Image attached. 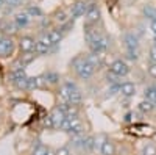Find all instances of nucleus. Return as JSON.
I'll return each mask as SVG.
<instances>
[{
	"label": "nucleus",
	"mask_w": 156,
	"mask_h": 155,
	"mask_svg": "<svg viewBox=\"0 0 156 155\" xmlns=\"http://www.w3.org/2000/svg\"><path fill=\"white\" fill-rule=\"evenodd\" d=\"M61 97L66 100L67 103H72V105H78L81 102V93L80 89L75 86V83L72 82H66L61 88Z\"/></svg>",
	"instance_id": "1"
},
{
	"label": "nucleus",
	"mask_w": 156,
	"mask_h": 155,
	"mask_svg": "<svg viewBox=\"0 0 156 155\" xmlns=\"http://www.w3.org/2000/svg\"><path fill=\"white\" fill-rule=\"evenodd\" d=\"M94 69H95V68L92 66V64H89L86 60H80V61L76 63V68H75L78 77H80V79H83V80L89 79V77H92Z\"/></svg>",
	"instance_id": "2"
},
{
	"label": "nucleus",
	"mask_w": 156,
	"mask_h": 155,
	"mask_svg": "<svg viewBox=\"0 0 156 155\" xmlns=\"http://www.w3.org/2000/svg\"><path fill=\"white\" fill-rule=\"evenodd\" d=\"M109 71H111V74L117 75V77L120 79V77L128 75V72H129V66H128V64H126L123 60H115V61L111 64Z\"/></svg>",
	"instance_id": "3"
},
{
	"label": "nucleus",
	"mask_w": 156,
	"mask_h": 155,
	"mask_svg": "<svg viewBox=\"0 0 156 155\" xmlns=\"http://www.w3.org/2000/svg\"><path fill=\"white\" fill-rule=\"evenodd\" d=\"M14 50V41L8 36H0V57H8Z\"/></svg>",
	"instance_id": "4"
},
{
	"label": "nucleus",
	"mask_w": 156,
	"mask_h": 155,
	"mask_svg": "<svg viewBox=\"0 0 156 155\" xmlns=\"http://www.w3.org/2000/svg\"><path fill=\"white\" fill-rule=\"evenodd\" d=\"M50 46H51V42H50V39H48V35H44L39 41H36L34 50H36V54L42 55V54H47V52H48Z\"/></svg>",
	"instance_id": "5"
},
{
	"label": "nucleus",
	"mask_w": 156,
	"mask_h": 155,
	"mask_svg": "<svg viewBox=\"0 0 156 155\" xmlns=\"http://www.w3.org/2000/svg\"><path fill=\"white\" fill-rule=\"evenodd\" d=\"M19 47H20L22 52H25V54H30V52L36 47V41L31 36H22L20 42H19Z\"/></svg>",
	"instance_id": "6"
},
{
	"label": "nucleus",
	"mask_w": 156,
	"mask_h": 155,
	"mask_svg": "<svg viewBox=\"0 0 156 155\" xmlns=\"http://www.w3.org/2000/svg\"><path fill=\"white\" fill-rule=\"evenodd\" d=\"M119 93H120L122 96H125V97H131V96L136 94V86H134V83H131V82H123V83H120Z\"/></svg>",
	"instance_id": "7"
},
{
	"label": "nucleus",
	"mask_w": 156,
	"mask_h": 155,
	"mask_svg": "<svg viewBox=\"0 0 156 155\" xmlns=\"http://www.w3.org/2000/svg\"><path fill=\"white\" fill-rule=\"evenodd\" d=\"M50 116H51V119H53L55 128H56V127H61V125H62V122H64V119L67 118L66 113H64L59 107H58V108H55L53 111H51V113H50Z\"/></svg>",
	"instance_id": "8"
},
{
	"label": "nucleus",
	"mask_w": 156,
	"mask_h": 155,
	"mask_svg": "<svg viewBox=\"0 0 156 155\" xmlns=\"http://www.w3.org/2000/svg\"><path fill=\"white\" fill-rule=\"evenodd\" d=\"M125 46H126V50H137V47H139L137 36L134 33H126L125 35Z\"/></svg>",
	"instance_id": "9"
},
{
	"label": "nucleus",
	"mask_w": 156,
	"mask_h": 155,
	"mask_svg": "<svg viewBox=\"0 0 156 155\" xmlns=\"http://www.w3.org/2000/svg\"><path fill=\"white\" fill-rule=\"evenodd\" d=\"M86 17H87V20H89L90 24L97 22V20L100 19V9H98V6H97V5H90V6L87 8Z\"/></svg>",
	"instance_id": "10"
},
{
	"label": "nucleus",
	"mask_w": 156,
	"mask_h": 155,
	"mask_svg": "<svg viewBox=\"0 0 156 155\" xmlns=\"http://www.w3.org/2000/svg\"><path fill=\"white\" fill-rule=\"evenodd\" d=\"M100 152H101V155H115V146H114V143H112V141H109V139H105L101 143Z\"/></svg>",
	"instance_id": "11"
},
{
	"label": "nucleus",
	"mask_w": 156,
	"mask_h": 155,
	"mask_svg": "<svg viewBox=\"0 0 156 155\" xmlns=\"http://www.w3.org/2000/svg\"><path fill=\"white\" fill-rule=\"evenodd\" d=\"M86 13H87V6H86L84 2H76L72 8V16L73 17H81V16L86 14Z\"/></svg>",
	"instance_id": "12"
},
{
	"label": "nucleus",
	"mask_w": 156,
	"mask_h": 155,
	"mask_svg": "<svg viewBox=\"0 0 156 155\" xmlns=\"http://www.w3.org/2000/svg\"><path fill=\"white\" fill-rule=\"evenodd\" d=\"M9 79H11L12 83H16L17 80H22V79H27V75H25V69H23V68H17V69H14V71L11 72Z\"/></svg>",
	"instance_id": "13"
},
{
	"label": "nucleus",
	"mask_w": 156,
	"mask_h": 155,
	"mask_svg": "<svg viewBox=\"0 0 156 155\" xmlns=\"http://www.w3.org/2000/svg\"><path fill=\"white\" fill-rule=\"evenodd\" d=\"M86 61H87L89 64H92L94 68H98L100 64H101V55H98L97 52H92L90 55H87Z\"/></svg>",
	"instance_id": "14"
},
{
	"label": "nucleus",
	"mask_w": 156,
	"mask_h": 155,
	"mask_svg": "<svg viewBox=\"0 0 156 155\" xmlns=\"http://www.w3.org/2000/svg\"><path fill=\"white\" fill-rule=\"evenodd\" d=\"M142 13H144V16H145L147 19H150V20H154V19H156V8H154L151 3L145 5L144 9H142Z\"/></svg>",
	"instance_id": "15"
},
{
	"label": "nucleus",
	"mask_w": 156,
	"mask_h": 155,
	"mask_svg": "<svg viewBox=\"0 0 156 155\" xmlns=\"http://www.w3.org/2000/svg\"><path fill=\"white\" fill-rule=\"evenodd\" d=\"M144 94H145V100H150L151 103H154V105H156V85L148 86L145 91H144Z\"/></svg>",
	"instance_id": "16"
},
{
	"label": "nucleus",
	"mask_w": 156,
	"mask_h": 155,
	"mask_svg": "<svg viewBox=\"0 0 156 155\" xmlns=\"http://www.w3.org/2000/svg\"><path fill=\"white\" fill-rule=\"evenodd\" d=\"M28 20H30V16L27 13H17L16 14V25L17 27H25V25L28 24Z\"/></svg>",
	"instance_id": "17"
},
{
	"label": "nucleus",
	"mask_w": 156,
	"mask_h": 155,
	"mask_svg": "<svg viewBox=\"0 0 156 155\" xmlns=\"http://www.w3.org/2000/svg\"><path fill=\"white\" fill-rule=\"evenodd\" d=\"M48 39H50V42H51V46H55V44H58L59 41H61V33L58 31V30H50L48 33Z\"/></svg>",
	"instance_id": "18"
},
{
	"label": "nucleus",
	"mask_w": 156,
	"mask_h": 155,
	"mask_svg": "<svg viewBox=\"0 0 156 155\" xmlns=\"http://www.w3.org/2000/svg\"><path fill=\"white\" fill-rule=\"evenodd\" d=\"M59 108L66 113V116H76V108H75V105H72V103H62Z\"/></svg>",
	"instance_id": "19"
},
{
	"label": "nucleus",
	"mask_w": 156,
	"mask_h": 155,
	"mask_svg": "<svg viewBox=\"0 0 156 155\" xmlns=\"http://www.w3.org/2000/svg\"><path fill=\"white\" fill-rule=\"evenodd\" d=\"M153 108H154V103H151L150 100H144V102L139 103V110L142 113H151Z\"/></svg>",
	"instance_id": "20"
},
{
	"label": "nucleus",
	"mask_w": 156,
	"mask_h": 155,
	"mask_svg": "<svg viewBox=\"0 0 156 155\" xmlns=\"http://www.w3.org/2000/svg\"><path fill=\"white\" fill-rule=\"evenodd\" d=\"M41 86V79H37V77H30L27 80V89L31 91V89H36Z\"/></svg>",
	"instance_id": "21"
},
{
	"label": "nucleus",
	"mask_w": 156,
	"mask_h": 155,
	"mask_svg": "<svg viewBox=\"0 0 156 155\" xmlns=\"http://www.w3.org/2000/svg\"><path fill=\"white\" fill-rule=\"evenodd\" d=\"M50 152V149L48 147H45L44 144H41V143H39L34 149H33V155H47Z\"/></svg>",
	"instance_id": "22"
},
{
	"label": "nucleus",
	"mask_w": 156,
	"mask_h": 155,
	"mask_svg": "<svg viewBox=\"0 0 156 155\" xmlns=\"http://www.w3.org/2000/svg\"><path fill=\"white\" fill-rule=\"evenodd\" d=\"M25 13H27V14H28L30 17H39V16L42 14V11L39 9L37 6H28V8H27V11H25Z\"/></svg>",
	"instance_id": "23"
},
{
	"label": "nucleus",
	"mask_w": 156,
	"mask_h": 155,
	"mask_svg": "<svg viewBox=\"0 0 156 155\" xmlns=\"http://www.w3.org/2000/svg\"><path fill=\"white\" fill-rule=\"evenodd\" d=\"M44 79H45L47 83H51V85H53V83H56V82L59 80V75H58L56 72H47Z\"/></svg>",
	"instance_id": "24"
},
{
	"label": "nucleus",
	"mask_w": 156,
	"mask_h": 155,
	"mask_svg": "<svg viewBox=\"0 0 156 155\" xmlns=\"http://www.w3.org/2000/svg\"><path fill=\"white\" fill-rule=\"evenodd\" d=\"M142 155H156V146L154 144H145L142 149Z\"/></svg>",
	"instance_id": "25"
},
{
	"label": "nucleus",
	"mask_w": 156,
	"mask_h": 155,
	"mask_svg": "<svg viewBox=\"0 0 156 155\" xmlns=\"http://www.w3.org/2000/svg\"><path fill=\"white\" fill-rule=\"evenodd\" d=\"M95 146V138L94 136H87L86 138V141H84V150H90V149H92Z\"/></svg>",
	"instance_id": "26"
},
{
	"label": "nucleus",
	"mask_w": 156,
	"mask_h": 155,
	"mask_svg": "<svg viewBox=\"0 0 156 155\" xmlns=\"http://www.w3.org/2000/svg\"><path fill=\"white\" fill-rule=\"evenodd\" d=\"M34 58V55H31V54H25V55H22V58H20V63H22V68L25 66V64H28L31 60Z\"/></svg>",
	"instance_id": "27"
},
{
	"label": "nucleus",
	"mask_w": 156,
	"mask_h": 155,
	"mask_svg": "<svg viewBox=\"0 0 156 155\" xmlns=\"http://www.w3.org/2000/svg\"><path fill=\"white\" fill-rule=\"evenodd\" d=\"M148 60H150V63H156V44L148 52Z\"/></svg>",
	"instance_id": "28"
},
{
	"label": "nucleus",
	"mask_w": 156,
	"mask_h": 155,
	"mask_svg": "<svg viewBox=\"0 0 156 155\" xmlns=\"http://www.w3.org/2000/svg\"><path fill=\"white\" fill-rule=\"evenodd\" d=\"M148 75L151 79H156V63H150L148 66Z\"/></svg>",
	"instance_id": "29"
},
{
	"label": "nucleus",
	"mask_w": 156,
	"mask_h": 155,
	"mask_svg": "<svg viewBox=\"0 0 156 155\" xmlns=\"http://www.w3.org/2000/svg\"><path fill=\"white\" fill-rule=\"evenodd\" d=\"M44 124L48 127V128H55V124H53V119H51V116H45V119H44Z\"/></svg>",
	"instance_id": "30"
},
{
	"label": "nucleus",
	"mask_w": 156,
	"mask_h": 155,
	"mask_svg": "<svg viewBox=\"0 0 156 155\" xmlns=\"http://www.w3.org/2000/svg\"><path fill=\"white\" fill-rule=\"evenodd\" d=\"M55 155H70V150H69L67 147H59V149L55 152Z\"/></svg>",
	"instance_id": "31"
},
{
	"label": "nucleus",
	"mask_w": 156,
	"mask_h": 155,
	"mask_svg": "<svg viewBox=\"0 0 156 155\" xmlns=\"http://www.w3.org/2000/svg\"><path fill=\"white\" fill-rule=\"evenodd\" d=\"M126 54H128V58L129 60H137V50H126Z\"/></svg>",
	"instance_id": "32"
},
{
	"label": "nucleus",
	"mask_w": 156,
	"mask_h": 155,
	"mask_svg": "<svg viewBox=\"0 0 156 155\" xmlns=\"http://www.w3.org/2000/svg\"><path fill=\"white\" fill-rule=\"evenodd\" d=\"M5 2L9 5V6H17L20 3V0H5Z\"/></svg>",
	"instance_id": "33"
},
{
	"label": "nucleus",
	"mask_w": 156,
	"mask_h": 155,
	"mask_svg": "<svg viewBox=\"0 0 156 155\" xmlns=\"http://www.w3.org/2000/svg\"><path fill=\"white\" fill-rule=\"evenodd\" d=\"M56 20L64 22V20H66V14H64V13H58V14H56Z\"/></svg>",
	"instance_id": "34"
},
{
	"label": "nucleus",
	"mask_w": 156,
	"mask_h": 155,
	"mask_svg": "<svg viewBox=\"0 0 156 155\" xmlns=\"http://www.w3.org/2000/svg\"><path fill=\"white\" fill-rule=\"evenodd\" d=\"M150 27H151V31H153V35H156V19H154V20H151Z\"/></svg>",
	"instance_id": "35"
},
{
	"label": "nucleus",
	"mask_w": 156,
	"mask_h": 155,
	"mask_svg": "<svg viewBox=\"0 0 156 155\" xmlns=\"http://www.w3.org/2000/svg\"><path fill=\"white\" fill-rule=\"evenodd\" d=\"M3 3H5V0H0V8L3 6Z\"/></svg>",
	"instance_id": "36"
},
{
	"label": "nucleus",
	"mask_w": 156,
	"mask_h": 155,
	"mask_svg": "<svg viewBox=\"0 0 156 155\" xmlns=\"http://www.w3.org/2000/svg\"><path fill=\"white\" fill-rule=\"evenodd\" d=\"M153 39H154V44H156V35H154V38H153Z\"/></svg>",
	"instance_id": "37"
},
{
	"label": "nucleus",
	"mask_w": 156,
	"mask_h": 155,
	"mask_svg": "<svg viewBox=\"0 0 156 155\" xmlns=\"http://www.w3.org/2000/svg\"><path fill=\"white\" fill-rule=\"evenodd\" d=\"M47 155H55V153H51V152H48V153H47Z\"/></svg>",
	"instance_id": "38"
}]
</instances>
